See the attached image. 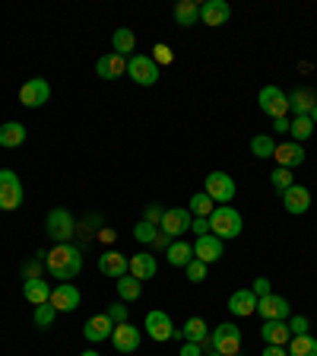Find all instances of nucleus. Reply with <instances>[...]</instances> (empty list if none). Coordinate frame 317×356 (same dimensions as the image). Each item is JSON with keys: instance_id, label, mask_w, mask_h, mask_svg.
<instances>
[{"instance_id": "nucleus-15", "label": "nucleus", "mask_w": 317, "mask_h": 356, "mask_svg": "<svg viewBox=\"0 0 317 356\" xmlns=\"http://www.w3.org/2000/svg\"><path fill=\"white\" fill-rule=\"evenodd\" d=\"M48 302H51L58 312H74L76 305L83 302V296L74 283H58V286L51 289V299H48Z\"/></svg>"}, {"instance_id": "nucleus-49", "label": "nucleus", "mask_w": 317, "mask_h": 356, "mask_svg": "<svg viewBox=\"0 0 317 356\" xmlns=\"http://www.w3.org/2000/svg\"><path fill=\"white\" fill-rule=\"evenodd\" d=\"M171 242H175V238H171V236H165V232L162 229H159V236H155V248H165V252H169V248H171Z\"/></svg>"}, {"instance_id": "nucleus-53", "label": "nucleus", "mask_w": 317, "mask_h": 356, "mask_svg": "<svg viewBox=\"0 0 317 356\" xmlns=\"http://www.w3.org/2000/svg\"><path fill=\"white\" fill-rule=\"evenodd\" d=\"M311 121H314V127H317V105L311 108Z\"/></svg>"}, {"instance_id": "nucleus-1", "label": "nucleus", "mask_w": 317, "mask_h": 356, "mask_svg": "<svg viewBox=\"0 0 317 356\" xmlns=\"http://www.w3.org/2000/svg\"><path fill=\"white\" fill-rule=\"evenodd\" d=\"M44 270L51 277H58V280L70 283L83 270V248H76L74 242L54 245L51 252H44Z\"/></svg>"}, {"instance_id": "nucleus-6", "label": "nucleus", "mask_w": 317, "mask_h": 356, "mask_svg": "<svg viewBox=\"0 0 317 356\" xmlns=\"http://www.w3.org/2000/svg\"><path fill=\"white\" fill-rule=\"evenodd\" d=\"M22 207V181L13 169H0V210H13Z\"/></svg>"}, {"instance_id": "nucleus-22", "label": "nucleus", "mask_w": 317, "mask_h": 356, "mask_svg": "<svg viewBox=\"0 0 317 356\" xmlns=\"http://www.w3.org/2000/svg\"><path fill=\"white\" fill-rule=\"evenodd\" d=\"M273 159L280 163V169H295V165H302L305 163V147L302 143H280L276 147V153H273Z\"/></svg>"}, {"instance_id": "nucleus-47", "label": "nucleus", "mask_w": 317, "mask_h": 356, "mask_svg": "<svg viewBox=\"0 0 317 356\" xmlns=\"http://www.w3.org/2000/svg\"><path fill=\"white\" fill-rule=\"evenodd\" d=\"M191 232L194 236H209V220H200V216H194V222H191Z\"/></svg>"}, {"instance_id": "nucleus-28", "label": "nucleus", "mask_w": 317, "mask_h": 356, "mask_svg": "<svg viewBox=\"0 0 317 356\" xmlns=\"http://www.w3.org/2000/svg\"><path fill=\"white\" fill-rule=\"evenodd\" d=\"M175 22L178 26H185V29L197 26L200 22V3L197 0H181V3H175Z\"/></svg>"}, {"instance_id": "nucleus-32", "label": "nucleus", "mask_w": 317, "mask_h": 356, "mask_svg": "<svg viewBox=\"0 0 317 356\" xmlns=\"http://www.w3.org/2000/svg\"><path fill=\"white\" fill-rule=\"evenodd\" d=\"M118 296H121V302H137V299L143 296V280H137V277L124 274V277L118 280Z\"/></svg>"}, {"instance_id": "nucleus-17", "label": "nucleus", "mask_w": 317, "mask_h": 356, "mask_svg": "<svg viewBox=\"0 0 317 356\" xmlns=\"http://www.w3.org/2000/svg\"><path fill=\"white\" fill-rule=\"evenodd\" d=\"M111 331H114V321L108 318V312H102V315H92V318L83 325V337L92 343H102L111 337Z\"/></svg>"}, {"instance_id": "nucleus-48", "label": "nucleus", "mask_w": 317, "mask_h": 356, "mask_svg": "<svg viewBox=\"0 0 317 356\" xmlns=\"http://www.w3.org/2000/svg\"><path fill=\"white\" fill-rule=\"evenodd\" d=\"M178 356H203V347H200V343L185 341V343H181V353H178Z\"/></svg>"}, {"instance_id": "nucleus-45", "label": "nucleus", "mask_w": 317, "mask_h": 356, "mask_svg": "<svg viewBox=\"0 0 317 356\" xmlns=\"http://www.w3.org/2000/svg\"><path fill=\"white\" fill-rule=\"evenodd\" d=\"M286 325H289V331H292V334H308V318H305V315H295V318H289Z\"/></svg>"}, {"instance_id": "nucleus-36", "label": "nucleus", "mask_w": 317, "mask_h": 356, "mask_svg": "<svg viewBox=\"0 0 317 356\" xmlns=\"http://www.w3.org/2000/svg\"><path fill=\"white\" fill-rule=\"evenodd\" d=\"M289 134L295 137V143L311 140V134H314V121H311V118H292V124H289Z\"/></svg>"}, {"instance_id": "nucleus-19", "label": "nucleus", "mask_w": 317, "mask_h": 356, "mask_svg": "<svg viewBox=\"0 0 317 356\" xmlns=\"http://www.w3.org/2000/svg\"><path fill=\"white\" fill-rule=\"evenodd\" d=\"M96 74L102 76V80H121V76L127 74V58H121V54H102V58L96 60Z\"/></svg>"}, {"instance_id": "nucleus-44", "label": "nucleus", "mask_w": 317, "mask_h": 356, "mask_svg": "<svg viewBox=\"0 0 317 356\" xmlns=\"http://www.w3.org/2000/svg\"><path fill=\"white\" fill-rule=\"evenodd\" d=\"M108 318L111 321H114V325H124V321H127V305H108Z\"/></svg>"}, {"instance_id": "nucleus-7", "label": "nucleus", "mask_w": 317, "mask_h": 356, "mask_svg": "<svg viewBox=\"0 0 317 356\" xmlns=\"http://www.w3.org/2000/svg\"><path fill=\"white\" fill-rule=\"evenodd\" d=\"M257 105H260V111L264 115H270V118H289V96L282 92L280 86H264L260 89V96H257Z\"/></svg>"}, {"instance_id": "nucleus-35", "label": "nucleus", "mask_w": 317, "mask_h": 356, "mask_svg": "<svg viewBox=\"0 0 317 356\" xmlns=\"http://www.w3.org/2000/svg\"><path fill=\"white\" fill-rule=\"evenodd\" d=\"M251 153L257 156V159H273L276 153V143L266 137V134H257V137H251Z\"/></svg>"}, {"instance_id": "nucleus-51", "label": "nucleus", "mask_w": 317, "mask_h": 356, "mask_svg": "<svg viewBox=\"0 0 317 356\" xmlns=\"http://www.w3.org/2000/svg\"><path fill=\"white\" fill-rule=\"evenodd\" d=\"M260 356H289V350H286V347H270V343H266Z\"/></svg>"}, {"instance_id": "nucleus-52", "label": "nucleus", "mask_w": 317, "mask_h": 356, "mask_svg": "<svg viewBox=\"0 0 317 356\" xmlns=\"http://www.w3.org/2000/svg\"><path fill=\"white\" fill-rule=\"evenodd\" d=\"M80 356H102V353H96V350H83Z\"/></svg>"}, {"instance_id": "nucleus-13", "label": "nucleus", "mask_w": 317, "mask_h": 356, "mask_svg": "<svg viewBox=\"0 0 317 356\" xmlns=\"http://www.w3.org/2000/svg\"><path fill=\"white\" fill-rule=\"evenodd\" d=\"M140 341H143V331L137 325H130V321L114 325V331H111V343H114L118 353H133V350L140 347Z\"/></svg>"}, {"instance_id": "nucleus-25", "label": "nucleus", "mask_w": 317, "mask_h": 356, "mask_svg": "<svg viewBox=\"0 0 317 356\" xmlns=\"http://www.w3.org/2000/svg\"><path fill=\"white\" fill-rule=\"evenodd\" d=\"M51 289L54 286H48V280H22V296L29 299L32 305H44L48 299H51Z\"/></svg>"}, {"instance_id": "nucleus-30", "label": "nucleus", "mask_w": 317, "mask_h": 356, "mask_svg": "<svg viewBox=\"0 0 317 356\" xmlns=\"http://www.w3.org/2000/svg\"><path fill=\"white\" fill-rule=\"evenodd\" d=\"M111 44H114V54H121V58H133V51H137V35H133V29H114Z\"/></svg>"}, {"instance_id": "nucleus-2", "label": "nucleus", "mask_w": 317, "mask_h": 356, "mask_svg": "<svg viewBox=\"0 0 317 356\" xmlns=\"http://www.w3.org/2000/svg\"><path fill=\"white\" fill-rule=\"evenodd\" d=\"M244 229V220L241 213H238L232 204H219V207L213 210V216H209V232H213L216 238H238Z\"/></svg>"}, {"instance_id": "nucleus-38", "label": "nucleus", "mask_w": 317, "mask_h": 356, "mask_svg": "<svg viewBox=\"0 0 317 356\" xmlns=\"http://www.w3.org/2000/svg\"><path fill=\"white\" fill-rule=\"evenodd\" d=\"M270 181H273V191L280 194V197H282V194H286L292 185H295V178H292V169H276L273 175H270Z\"/></svg>"}, {"instance_id": "nucleus-34", "label": "nucleus", "mask_w": 317, "mask_h": 356, "mask_svg": "<svg viewBox=\"0 0 317 356\" xmlns=\"http://www.w3.org/2000/svg\"><path fill=\"white\" fill-rule=\"evenodd\" d=\"M181 334H185V341H191V343H203L209 337V327H207V321L203 318H187L185 321V327H181Z\"/></svg>"}, {"instance_id": "nucleus-16", "label": "nucleus", "mask_w": 317, "mask_h": 356, "mask_svg": "<svg viewBox=\"0 0 317 356\" xmlns=\"http://www.w3.org/2000/svg\"><path fill=\"white\" fill-rule=\"evenodd\" d=\"M282 207H286V213L292 216H302L311 210V191L305 185H292L286 194H282Z\"/></svg>"}, {"instance_id": "nucleus-31", "label": "nucleus", "mask_w": 317, "mask_h": 356, "mask_svg": "<svg viewBox=\"0 0 317 356\" xmlns=\"http://www.w3.org/2000/svg\"><path fill=\"white\" fill-rule=\"evenodd\" d=\"M194 261V245L185 242V238H175L169 248V264L171 267H187Z\"/></svg>"}, {"instance_id": "nucleus-43", "label": "nucleus", "mask_w": 317, "mask_h": 356, "mask_svg": "<svg viewBox=\"0 0 317 356\" xmlns=\"http://www.w3.org/2000/svg\"><path fill=\"white\" fill-rule=\"evenodd\" d=\"M153 60H155V64H171V48H169V44H155V48H153Z\"/></svg>"}, {"instance_id": "nucleus-21", "label": "nucleus", "mask_w": 317, "mask_h": 356, "mask_svg": "<svg viewBox=\"0 0 317 356\" xmlns=\"http://www.w3.org/2000/svg\"><path fill=\"white\" fill-rule=\"evenodd\" d=\"M127 274L137 277V280H153L159 274V264H155L153 254L140 252V254H133V258H127Z\"/></svg>"}, {"instance_id": "nucleus-5", "label": "nucleus", "mask_w": 317, "mask_h": 356, "mask_svg": "<svg viewBox=\"0 0 317 356\" xmlns=\"http://www.w3.org/2000/svg\"><path fill=\"white\" fill-rule=\"evenodd\" d=\"M127 76L137 86H155L159 83V64L149 54H133V58H127Z\"/></svg>"}, {"instance_id": "nucleus-23", "label": "nucleus", "mask_w": 317, "mask_h": 356, "mask_svg": "<svg viewBox=\"0 0 317 356\" xmlns=\"http://www.w3.org/2000/svg\"><path fill=\"white\" fill-rule=\"evenodd\" d=\"M260 337H264L270 347H286L292 341V331H289L286 321H264L260 325Z\"/></svg>"}, {"instance_id": "nucleus-37", "label": "nucleus", "mask_w": 317, "mask_h": 356, "mask_svg": "<svg viewBox=\"0 0 317 356\" xmlns=\"http://www.w3.org/2000/svg\"><path fill=\"white\" fill-rule=\"evenodd\" d=\"M54 318H58V309H54L51 302L35 305V309H32V321H35V327H51Z\"/></svg>"}, {"instance_id": "nucleus-10", "label": "nucleus", "mask_w": 317, "mask_h": 356, "mask_svg": "<svg viewBox=\"0 0 317 356\" xmlns=\"http://www.w3.org/2000/svg\"><path fill=\"white\" fill-rule=\"evenodd\" d=\"M143 331H146L155 343H165V341H171V337H175V331H178V327L171 325L169 312H162V309H153V312H146V321H143Z\"/></svg>"}, {"instance_id": "nucleus-39", "label": "nucleus", "mask_w": 317, "mask_h": 356, "mask_svg": "<svg viewBox=\"0 0 317 356\" xmlns=\"http://www.w3.org/2000/svg\"><path fill=\"white\" fill-rule=\"evenodd\" d=\"M155 236H159V226H153V222H146V220H140L137 226H133V238L143 242V245H153Z\"/></svg>"}, {"instance_id": "nucleus-54", "label": "nucleus", "mask_w": 317, "mask_h": 356, "mask_svg": "<svg viewBox=\"0 0 317 356\" xmlns=\"http://www.w3.org/2000/svg\"><path fill=\"white\" fill-rule=\"evenodd\" d=\"M203 356H222V353H216V350H209V353H203Z\"/></svg>"}, {"instance_id": "nucleus-29", "label": "nucleus", "mask_w": 317, "mask_h": 356, "mask_svg": "<svg viewBox=\"0 0 317 356\" xmlns=\"http://www.w3.org/2000/svg\"><path fill=\"white\" fill-rule=\"evenodd\" d=\"M289 356H317V337L311 334H292V341L286 343Z\"/></svg>"}, {"instance_id": "nucleus-11", "label": "nucleus", "mask_w": 317, "mask_h": 356, "mask_svg": "<svg viewBox=\"0 0 317 356\" xmlns=\"http://www.w3.org/2000/svg\"><path fill=\"white\" fill-rule=\"evenodd\" d=\"M257 312L264 321H289L292 318V305H289L286 296H276V293H270V296H260L257 299Z\"/></svg>"}, {"instance_id": "nucleus-46", "label": "nucleus", "mask_w": 317, "mask_h": 356, "mask_svg": "<svg viewBox=\"0 0 317 356\" xmlns=\"http://www.w3.org/2000/svg\"><path fill=\"white\" fill-rule=\"evenodd\" d=\"M251 293L254 296H270V293H273V289H270V280H266V277H257V280H254V286H251Z\"/></svg>"}, {"instance_id": "nucleus-40", "label": "nucleus", "mask_w": 317, "mask_h": 356, "mask_svg": "<svg viewBox=\"0 0 317 356\" xmlns=\"http://www.w3.org/2000/svg\"><path fill=\"white\" fill-rule=\"evenodd\" d=\"M207 270H209V267L203 264V261H197V258L185 267V274H187V280H191V283H203V280H207Z\"/></svg>"}, {"instance_id": "nucleus-18", "label": "nucleus", "mask_w": 317, "mask_h": 356, "mask_svg": "<svg viewBox=\"0 0 317 356\" xmlns=\"http://www.w3.org/2000/svg\"><path fill=\"white\" fill-rule=\"evenodd\" d=\"M194 258L203 261V264H216V261L222 258V238H216L213 232L209 236H200L197 242H194Z\"/></svg>"}, {"instance_id": "nucleus-12", "label": "nucleus", "mask_w": 317, "mask_h": 356, "mask_svg": "<svg viewBox=\"0 0 317 356\" xmlns=\"http://www.w3.org/2000/svg\"><path fill=\"white\" fill-rule=\"evenodd\" d=\"M191 222H194V216H191V210L187 207H169L159 229H162L165 236H171V238H181L185 232H191Z\"/></svg>"}, {"instance_id": "nucleus-33", "label": "nucleus", "mask_w": 317, "mask_h": 356, "mask_svg": "<svg viewBox=\"0 0 317 356\" xmlns=\"http://www.w3.org/2000/svg\"><path fill=\"white\" fill-rule=\"evenodd\" d=\"M187 210H191V216H200V220H209V216H213V210H216V200L209 197L207 191H200V194H194V197H191Z\"/></svg>"}, {"instance_id": "nucleus-9", "label": "nucleus", "mask_w": 317, "mask_h": 356, "mask_svg": "<svg viewBox=\"0 0 317 356\" xmlns=\"http://www.w3.org/2000/svg\"><path fill=\"white\" fill-rule=\"evenodd\" d=\"M48 99H51V83L42 76H32L19 86V105H26V108H42Z\"/></svg>"}, {"instance_id": "nucleus-20", "label": "nucleus", "mask_w": 317, "mask_h": 356, "mask_svg": "<svg viewBox=\"0 0 317 356\" xmlns=\"http://www.w3.org/2000/svg\"><path fill=\"white\" fill-rule=\"evenodd\" d=\"M229 312L235 318H248V315H257V296L251 289H235L229 296Z\"/></svg>"}, {"instance_id": "nucleus-24", "label": "nucleus", "mask_w": 317, "mask_h": 356, "mask_svg": "<svg viewBox=\"0 0 317 356\" xmlns=\"http://www.w3.org/2000/svg\"><path fill=\"white\" fill-rule=\"evenodd\" d=\"M98 270H102L105 277H114V280H121V277L127 274V258L121 252H105V254H98Z\"/></svg>"}, {"instance_id": "nucleus-8", "label": "nucleus", "mask_w": 317, "mask_h": 356, "mask_svg": "<svg viewBox=\"0 0 317 356\" xmlns=\"http://www.w3.org/2000/svg\"><path fill=\"white\" fill-rule=\"evenodd\" d=\"M203 191L216 200V207H219V204H232V200H235V178H232L229 172H209Z\"/></svg>"}, {"instance_id": "nucleus-14", "label": "nucleus", "mask_w": 317, "mask_h": 356, "mask_svg": "<svg viewBox=\"0 0 317 356\" xmlns=\"http://www.w3.org/2000/svg\"><path fill=\"white\" fill-rule=\"evenodd\" d=\"M232 19V7L225 0H207V3H200V22L216 29V26H225Z\"/></svg>"}, {"instance_id": "nucleus-41", "label": "nucleus", "mask_w": 317, "mask_h": 356, "mask_svg": "<svg viewBox=\"0 0 317 356\" xmlns=\"http://www.w3.org/2000/svg\"><path fill=\"white\" fill-rule=\"evenodd\" d=\"M44 267V258H32L22 264V280H38V274H42Z\"/></svg>"}, {"instance_id": "nucleus-27", "label": "nucleus", "mask_w": 317, "mask_h": 356, "mask_svg": "<svg viewBox=\"0 0 317 356\" xmlns=\"http://www.w3.org/2000/svg\"><path fill=\"white\" fill-rule=\"evenodd\" d=\"M26 143V124L22 121H7V124H0V147H22Z\"/></svg>"}, {"instance_id": "nucleus-50", "label": "nucleus", "mask_w": 317, "mask_h": 356, "mask_svg": "<svg viewBox=\"0 0 317 356\" xmlns=\"http://www.w3.org/2000/svg\"><path fill=\"white\" fill-rule=\"evenodd\" d=\"M289 124H292V118H276L273 121V131L276 134H289Z\"/></svg>"}, {"instance_id": "nucleus-4", "label": "nucleus", "mask_w": 317, "mask_h": 356, "mask_svg": "<svg viewBox=\"0 0 317 356\" xmlns=\"http://www.w3.org/2000/svg\"><path fill=\"white\" fill-rule=\"evenodd\" d=\"M209 350H216L222 356H238V350H241V327L232 325V321H222L209 334Z\"/></svg>"}, {"instance_id": "nucleus-42", "label": "nucleus", "mask_w": 317, "mask_h": 356, "mask_svg": "<svg viewBox=\"0 0 317 356\" xmlns=\"http://www.w3.org/2000/svg\"><path fill=\"white\" fill-rule=\"evenodd\" d=\"M162 216H165V207H159V204H149L146 213H143V220L153 222V226H162Z\"/></svg>"}, {"instance_id": "nucleus-26", "label": "nucleus", "mask_w": 317, "mask_h": 356, "mask_svg": "<svg viewBox=\"0 0 317 356\" xmlns=\"http://www.w3.org/2000/svg\"><path fill=\"white\" fill-rule=\"evenodd\" d=\"M314 92L311 89H295L292 96H289V111H295V118H311V108H314Z\"/></svg>"}, {"instance_id": "nucleus-3", "label": "nucleus", "mask_w": 317, "mask_h": 356, "mask_svg": "<svg viewBox=\"0 0 317 356\" xmlns=\"http://www.w3.org/2000/svg\"><path fill=\"white\" fill-rule=\"evenodd\" d=\"M44 232H48V238H51L54 245H64L74 238L76 232V222H74V213L64 207H54L51 213H48V220H44Z\"/></svg>"}]
</instances>
